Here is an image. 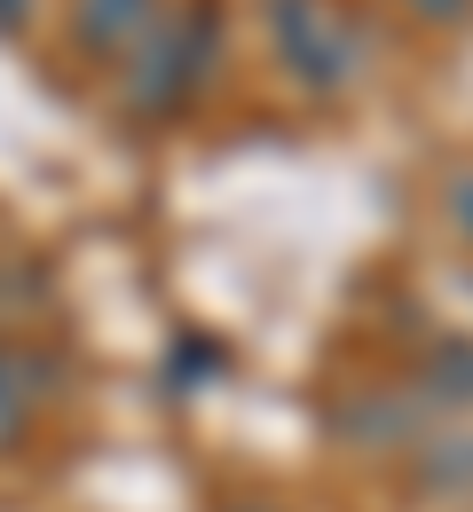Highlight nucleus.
Wrapping results in <instances>:
<instances>
[{"label": "nucleus", "mask_w": 473, "mask_h": 512, "mask_svg": "<svg viewBox=\"0 0 473 512\" xmlns=\"http://www.w3.org/2000/svg\"><path fill=\"white\" fill-rule=\"evenodd\" d=\"M32 379H40V371H32L24 355H8V347H0V449L24 442V426H32V402L48 394V386H32Z\"/></svg>", "instance_id": "1"}, {"label": "nucleus", "mask_w": 473, "mask_h": 512, "mask_svg": "<svg viewBox=\"0 0 473 512\" xmlns=\"http://www.w3.org/2000/svg\"><path fill=\"white\" fill-rule=\"evenodd\" d=\"M119 24H135V8H119V0H87V8H79V40H87V48H111Z\"/></svg>", "instance_id": "2"}, {"label": "nucleus", "mask_w": 473, "mask_h": 512, "mask_svg": "<svg viewBox=\"0 0 473 512\" xmlns=\"http://www.w3.org/2000/svg\"><path fill=\"white\" fill-rule=\"evenodd\" d=\"M16 8H24V0H0V16H16Z\"/></svg>", "instance_id": "3"}]
</instances>
